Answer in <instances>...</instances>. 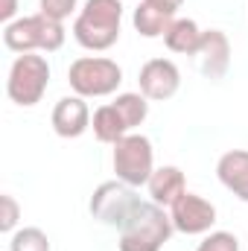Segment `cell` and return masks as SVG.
Listing matches in <instances>:
<instances>
[{
    "instance_id": "7402d4cb",
    "label": "cell",
    "mask_w": 248,
    "mask_h": 251,
    "mask_svg": "<svg viewBox=\"0 0 248 251\" xmlns=\"http://www.w3.org/2000/svg\"><path fill=\"white\" fill-rule=\"evenodd\" d=\"M15 12H18V0H6L3 9H0V18H3L6 24H12V21H15Z\"/></svg>"
},
{
    "instance_id": "8992f818",
    "label": "cell",
    "mask_w": 248,
    "mask_h": 251,
    "mask_svg": "<svg viewBox=\"0 0 248 251\" xmlns=\"http://www.w3.org/2000/svg\"><path fill=\"white\" fill-rule=\"evenodd\" d=\"M111 164H114L117 178L125 181L128 187L149 184V178L155 173V149H152V140L146 134H137V131L120 137L114 143Z\"/></svg>"
},
{
    "instance_id": "e0dca14e",
    "label": "cell",
    "mask_w": 248,
    "mask_h": 251,
    "mask_svg": "<svg viewBox=\"0 0 248 251\" xmlns=\"http://www.w3.org/2000/svg\"><path fill=\"white\" fill-rule=\"evenodd\" d=\"M114 108L123 114L125 126H128L131 131L149 117V100H146L143 94H131V91H128V94H120V97L114 100Z\"/></svg>"
},
{
    "instance_id": "44dd1931",
    "label": "cell",
    "mask_w": 248,
    "mask_h": 251,
    "mask_svg": "<svg viewBox=\"0 0 248 251\" xmlns=\"http://www.w3.org/2000/svg\"><path fill=\"white\" fill-rule=\"evenodd\" d=\"M76 6H79V0H38V12L59 21V24H64L76 12Z\"/></svg>"
},
{
    "instance_id": "6da1fadb",
    "label": "cell",
    "mask_w": 248,
    "mask_h": 251,
    "mask_svg": "<svg viewBox=\"0 0 248 251\" xmlns=\"http://www.w3.org/2000/svg\"><path fill=\"white\" fill-rule=\"evenodd\" d=\"M123 0H85L73 21V38L91 53L111 50L120 38Z\"/></svg>"
},
{
    "instance_id": "ba28073f",
    "label": "cell",
    "mask_w": 248,
    "mask_h": 251,
    "mask_svg": "<svg viewBox=\"0 0 248 251\" xmlns=\"http://www.w3.org/2000/svg\"><path fill=\"white\" fill-rule=\"evenodd\" d=\"M170 219H173V228L178 234L187 237H196V234H207L213 225H216V207L213 201H207L204 196L198 193H190L178 196L170 207Z\"/></svg>"
},
{
    "instance_id": "7c38bea8",
    "label": "cell",
    "mask_w": 248,
    "mask_h": 251,
    "mask_svg": "<svg viewBox=\"0 0 248 251\" xmlns=\"http://www.w3.org/2000/svg\"><path fill=\"white\" fill-rule=\"evenodd\" d=\"M131 24L143 38H164L175 24V9L161 0H140L131 15Z\"/></svg>"
},
{
    "instance_id": "4fadbf2b",
    "label": "cell",
    "mask_w": 248,
    "mask_h": 251,
    "mask_svg": "<svg viewBox=\"0 0 248 251\" xmlns=\"http://www.w3.org/2000/svg\"><path fill=\"white\" fill-rule=\"evenodd\" d=\"M216 176H219L222 187L231 190L240 201L248 204V149L225 152L216 164Z\"/></svg>"
},
{
    "instance_id": "5b68a950",
    "label": "cell",
    "mask_w": 248,
    "mask_h": 251,
    "mask_svg": "<svg viewBox=\"0 0 248 251\" xmlns=\"http://www.w3.org/2000/svg\"><path fill=\"white\" fill-rule=\"evenodd\" d=\"M67 82L73 94L91 97H111L123 82V67L105 56H82L67 67Z\"/></svg>"
},
{
    "instance_id": "ffe728a7",
    "label": "cell",
    "mask_w": 248,
    "mask_h": 251,
    "mask_svg": "<svg viewBox=\"0 0 248 251\" xmlns=\"http://www.w3.org/2000/svg\"><path fill=\"white\" fill-rule=\"evenodd\" d=\"M18 219H21V204L15 201V196H0V231L3 234H15L18 228Z\"/></svg>"
},
{
    "instance_id": "9a60e30c",
    "label": "cell",
    "mask_w": 248,
    "mask_h": 251,
    "mask_svg": "<svg viewBox=\"0 0 248 251\" xmlns=\"http://www.w3.org/2000/svg\"><path fill=\"white\" fill-rule=\"evenodd\" d=\"M201 38H204V29H198L196 21L190 18H175V24L170 26V32L164 35V44L178 53V56H196L198 47H201Z\"/></svg>"
},
{
    "instance_id": "8fae6325",
    "label": "cell",
    "mask_w": 248,
    "mask_h": 251,
    "mask_svg": "<svg viewBox=\"0 0 248 251\" xmlns=\"http://www.w3.org/2000/svg\"><path fill=\"white\" fill-rule=\"evenodd\" d=\"M198 64L207 79H222L231 67V41L222 29H204L201 47H198Z\"/></svg>"
},
{
    "instance_id": "2e32d148",
    "label": "cell",
    "mask_w": 248,
    "mask_h": 251,
    "mask_svg": "<svg viewBox=\"0 0 248 251\" xmlns=\"http://www.w3.org/2000/svg\"><path fill=\"white\" fill-rule=\"evenodd\" d=\"M91 128H94V134H97L99 143H111V146H114L120 137L131 134V128H128L125 120H123V114L114 108V102L99 105V108L94 111V117H91Z\"/></svg>"
},
{
    "instance_id": "3957f363",
    "label": "cell",
    "mask_w": 248,
    "mask_h": 251,
    "mask_svg": "<svg viewBox=\"0 0 248 251\" xmlns=\"http://www.w3.org/2000/svg\"><path fill=\"white\" fill-rule=\"evenodd\" d=\"M173 219L170 210L155 204V201H143L134 216L120 228V251H161L170 237H173Z\"/></svg>"
},
{
    "instance_id": "d6986e66",
    "label": "cell",
    "mask_w": 248,
    "mask_h": 251,
    "mask_svg": "<svg viewBox=\"0 0 248 251\" xmlns=\"http://www.w3.org/2000/svg\"><path fill=\"white\" fill-rule=\"evenodd\" d=\"M196 251H240V240L231 231H210Z\"/></svg>"
},
{
    "instance_id": "603a6c76",
    "label": "cell",
    "mask_w": 248,
    "mask_h": 251,
    "mask_svg": "<svg viewBox=\"0 0 248 251\" xmlns=\"http://www.w3.org/2000/svg\"><path fill=\"white\" fill-rule=\"evenodd\" d=\"M161 3H167V6H173V9H175V12H178V9H181V3H184V0H161Z\"/></svg>"
},
{
    "instance_id": "9c48e42d",
    "label": "cell",
    "mask_w": 248,
    "mask_h": 251,
    "mask_svg": "<svg viewBox=\"0 0 248 251\" xmlns=\"http://www.w3.org/2000/svg\"><path fill=\"white\" fill-rule=\"evenodd\" d=\"M137 85L149 102H167L181 88V70L170 59H149L137 73Z\"/></svg>"
},
{
    "instance_id": "277c9868",
    "label": "cell",
    "mask_w": 248,
    "mask_h": 251,
    "mask_svg": "<svg viewBox=\"0 0 248 251\" xmlns=\"http://www.w3.org/2000/svg\"><path fill=\"white\" fill-rule=\"evenodd\" d=\"M50 88V64L38 53H24L18 56L9 67V79H6V94L15 105L21 108H32L41 102V97Z\"/></svg>"
},
{
    "instance_id": "30bf717a",
    "label": "cell",
    "mask_w": 248,
    "mask_h": 251,
    "mask_svg": "<svg viewBox=\"0 0 248 251\" xmlns=\"http://www.w3.org/2000/svg\"><path fill=\"white\" fill-rule=\"evenodd\" d=\"M50 123H53V131L59 137H67V140L70 137H82L91 128V108H88L85 97H79V94L62 97L56 102V108H53Z\"/></svg>"
},
{
    "instance_id": "ac0fdd59",
    "label": "cell",
    "mask_w": 248,
    "mask_h": 251,
    "mask_svg": "<svg viewBox=\"0 0 248 251\" xmlns=\"http://www.w3.org/2000/svg\"><path fill=\"white\" fill-rule=\"evenodd\" d=\"M9 251H50V237L41 228H18L9 237Z\"/></svg>"
},
{
    "instance_id": "52a82bcc",
    "label": "cell",
    "mask_w": 248,
    "mask_h": 251,
    "mask_svg": "<svg viewBox=\"0 0 248 251\" xmlns=\"http://www.w3.org/2000/svg\"><path fill=\"white\" fill-rule=\"evenodd\" d=\"M137 187H128L125 181H102L99 187L94 190L91 201H88V210L94 219H99L102 225H111V228H123L125 222L134 216V210L143 204V199L134 193Z\"/></svg>"
},
{
    "instance_id": "7a4b0ae2",
    "label": "cell",
    "mask_w": 248,
    "mask_h": 251,
    "mask_svg": "<svg viewBox=\"0 0 248 251\" xmlns=\"http://www.w3.org/2000/svg\"><path fill=\"white\" fill-rule=\"evenodd\" d=\"M64 24L47 15H24L3 26V44L24 56V53H56L64 47Z\"/></svg>"
},
{
    "instance_id": "5bb4252c",
    "label": "cell",
    "mask_w": 248,
    "mask_h": 251,
    "mask_svg": "<svg viewBox=\"0 0 248 251\" xmlns=\"http://www.w3.org/2000/svg\"><path fill=\"white\" fill-rule=\"evenodd\" d=\"M149 199L161 207H173V201L187 193V178L178 167H158L149 178Z\"/></svg>"
}]
</instances>
